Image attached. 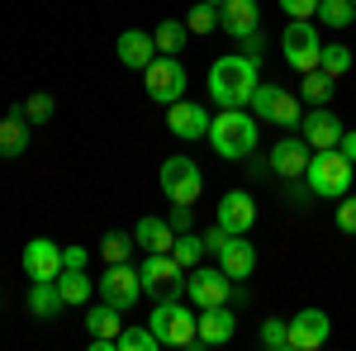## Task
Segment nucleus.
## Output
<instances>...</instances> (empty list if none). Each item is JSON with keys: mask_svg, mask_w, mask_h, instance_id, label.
<instances>
[{"mask_svg": "<svg viewBox=\"0 0 356 351\" xmlns=\"http://www.w3.org/2000/svg\"><path fill=\"white\" fill-rule=\"evenodd\" d=\"M261 81V62L247 53H223L209 67V100L219 109H247L252 90Z\"/></svg>", "mask_w": 356, "mask_h": 351, "instance_id": "obj_1", "label": "nucleus"}, {"mask_svg": "<svg viewBox=\"0 0 356 351\" xmlns=\"http://www.w3.org/2000/svg\"><path fill=\"white\" fill-rule=\"evenodd\" d=\"M257 138H261V124L252 109H219L209 124V147L223 162H247L257 152Z\"/></svg>", "mask_w": 356, "mask_h": 351, "instance_id": "obj_2", "label": "nucleus"}, {"mask_svg": "<svg viewBox=\"0 0 356 351\" xmlns=\"http://www.w3.org/2000/svg\"><path fill=\"white\" fill-rule=\"evenodd\" d=\"M147 327L157 332V342L171 351H191L200 347V309L186 304V299H157Z\"/></svg>", "mask_w": 356, "mask_h": 351, "instance_id": "obj_3", "label": "nucleus"}, {"mask_svg": "<svg viewBox=\"0 0 356 351\" xmlns=\"http://www.w3.org/2000/svg\"><path fill=\"white\" fill-rule=\"evenodd\" d=\"M352 171L356 166L337 152V147H323V152H314L309 166H304V181L309 190L318 195V199H342L347 190H352Z\"/></svg>", "mask_w": 356, "mask_h": 351, "instance_id": "obj_4", "label": "nucleus"}, {"mask_svg": "<svg viewBox=\"0 0 356 351\" xmlns=\"http://www.w3.org/2000/svg\"><path fill=\"white\" fill-rule=\"evenodd\" d=\"M186 299L195 309H214V304H238V280L214 261V266H200L186 270Z\"/></svg>", "mask_w": 356, "mask_h": 351, "instance_id": "obj_5", "label": "nucleus"}, {"mask_svg": "<svg viewBox=\"0 0 356 351\" xmlns=\"http://www.w3.org/2000/svg\"><path fill=\"white\" fill-rule=\"evenodd\" d=\"M143 275V295L152 299H186V266L171 252H147V261L138 266Z\"/></svg>", "mask_w": 356, "mask_h": 351, "instance_id": "obj_6", "label": "nucleus"}, {"mask_svg": "<svg viewBox=\"0 0 356 351\" xmlns=\"http://www.w3.org/2000/svg\"><path fill=\"white\" fill-rule=\"evenodd\" d=\"M186 67H181V57H166L157 53L152 57V67L143 72V90H147V100L152 105H176L181 95H186Z\"/></svg>", "mask_w": 356, "mask_h": 351, "instance_id": "obj_7", "label": "nucleus"}, {"mask_svg": "<svg viewBox=\"0 0 356 351\" xmlns=\"http://www.w3.org/2000/svg\"><path fill=\"white\" fill-rule=\"evenodd\" d=\"M157 186L171 204H195L204 195V171L191 162V157H166L162 171H157Z\"/></svg>", "mask_w": 356, "mask_h": 351, "instance_id": "obj_8", "label": "nucleus"}, {"mask_svg": "<svg viewBox=\"0 0 356 351\" xmlns=\"http://www.w3.org/2000/svg\"><path fill=\"white\" fill-rule=\"evenodd\" d=\"M318 28L314 19H290L285 33H280V57H285V67H295V72H314L318 67Z\"/></svg>", "mask_w": 356, "mask_h": 351, "instance_id": "obj_9", "label": "nucleus"}, {"mask_svg": "<svg viewBox=\"0 0 356 351\" xmlns=\"http://www.w3.org/2000/svg\"><path fill=\"white\" fill-rule=\"evenodd\" d=\"M95 295L129 313V309L138 304V295H143V275H138L134 261H114V266H105V275L95 280Z\"/></svg>", "mask_w": 356, "mask_h": 351, "instance_id": "obj_10", "label": "nucleus"}, {"mask_svg": "<svg viewBox=\"0 0 356 351\" xmlns=\"http://www.w3.org/2000/svg\"><path fill=\"white\" fill-rule=\"evenodd\" d=\"M209 124H214V114L204 105H195V100H176V105H166V129L181 138V142H195V138H209Z\"/></svg>", "mask_w": 356, "mask_h": 351, "instance_id": "obj_11", "label": "nucleus"}, {"mask_svg": "<svg viewBox=\"0 0 356 351\" xmlns=\"http://www.w3.org/2000/svg\"><path fill=\"white\" fill-rule=\"evenodd\" d=\"M285 323H290V351H318L332 332V318L323 309H300V313L285 318Z\"/></svg>", "mask_w": 356, "mask_h": 351, "instance_id": "obj_12", "label": "nucleus"}, {"mask_svg": "<svg viewBox=\"0 0 356 351\" xmlns=\"http://www.w3.org/2000/svg\"><path fill=\"white\" fill-rule=\"evenodd\" d=\"M19 266H24L29 280H57L62 275V247L53 238H29L24 252H19Z\"/></svg>", "mask_w": 356, "mask_h": 351, "instance_id": "obj_13", "label": "nucleus"}, {"mask_svg": "<svg viewBox=\"0 0 356 351\" xmlns=\"http://www.w3.org/2000/svg\"><path fill=\"white\" fill-rule=\"evenodd\" d=\"M309 157H314V147L304 142V133H285V138L271 147V157H266V162H271L275 181H295V176H304Z\"/></svg>", "mask_w": 356, "mask_h": 351, "instance_id": "obj_14", "label": "nucleus"}, {"mask_svg": "<svg viewBox=\"0 0 356 351\" xmlns=\"http://www.w3.org/2000/svg\"><path fill=\"white\" fill-rule=\"evenodd\" d=\"M214 223H219L223 233H252V223H257V199H252L247 190H228L219 204H214Z\"/></svg>", "mask_w": 356, "mask_h": 351, "instance_id": "obj_15", "label": "nucleus"}, {"mask_svg": "<svg viewBox=\"0 0 356 351\" xmlns=\"http://www.w3.org/2000/svg\"><path fill=\"white\" fill-rule=\"evenodd\" d=\"M342 129H347V124H342V119H337L328 105H314V109H309V114L300 119V133H304V142H309L314 152H323V147H337Z\"/></svg>", "mask_w": 356, "mask_h": 351, "instance_id": "obj_16", "label": "nucleus"}, {"mask_svg": "<svg viewBox=\"0 0 356 351\" xmlns=\"http://www.w3.org/2000/svg\"><path fill=\"white\" fill-rule=\"evenodd\" d=\"M238 332V304L200 309V347H228Z\"/></svg>", "mask_w": 356, "mask_h": 351, "instance_id": "obj_17", "label": "nucleus"}, {"mask_svg": "<svg viewBox=\"0 0 356 351\" xmlns=\"http://www.w3.org/2000/svg\"><path fill=\"white\" fill-rule=\"evenodd\" d=\"M114 53H119V67H129V72H147L152 57H157V43H152L147 28H124V33L114 38Z\"/></svg>", "mask_w": 356, "mask_h": 351, "instance_id": "obj_18", "label": "nucleus"}, {"mask_svg": "<svg viewBox=\"0 0 356 351\" xmlns=\"http://www.w3.org/2000/svg\"><path fill=\"white\" fill-rule=\"evenodd\" d=\"M214 261H219L233 280H252V270H257V247L247 243V233H228L223 247L214 252Z\"/></svg>", "mask_w": 356, "mask_h": 351, "instance_id": "obj_19", "label": "nucleus"}, {"mask_svg": "<svg viewBox=\"0 0 356 351\" xmlns=\"http://www.w3.org/2000/svg\"><path fill=\"white\" fill-rule=\"evenodd\" d=\"M219 28H223V33H233V38L257 33V28H261V10H257V0H223V5H219Z\"/></svg>", "mask_w": 356, "mask_h": 351, "instance_id": "obj_20", "label": "nucleus"}, {"mask_svg": "<svg viewBox=\"0 0 356 351\" xmlns=\"http://www.w3.org/2000/svg\"><path fill=\"white\" fill-rule=\"evenodd\" d=\"M24 309L38 318V323H48V318H57V313L67 309V299H62V290H57V280H29Z\"/></svg>", "mask_w": 356, "mask_h": 351, "instance_id": "obj_21", "label": "nucleus"}, {"mask_svg": "<svg viewBox=\"0 0 356 351\" xmlns=\"http://www.w3.org/2000/svg\"><path fill=\"white\" fill-rule=\"evenodd\" d=\"M29 133H33V124H29L24 114H19V105H15L5 119H0V157H5V162L24 157L29 152Z\"/></svg>", "mask_w": 356, "mask_h": 351, "instance_id": "obj_22", "label": "nucleus"}, {"mask_svg": "<svg viewBox=\"0 0 356 351\" xmlns=\"http://www.w3.org/2000/svg\"><path fill=\"white\" fill-rule=\"evenodd\" d=\"M86 332L95 337V342H110L114 347V337L124 332V309H114V304H86Z\"/></svg>", "mask_w": 356, "mask_h": 351, "instance_id": "obj_23", "label": "nucleus"}, {"mask_svg": "<svg viewBox=\"0 0 356 351\" xmlns=\"http://www.w3.org/2000/svg\"><path fill=\"white\" fill-rule=\"evenodd\" d=\"M134 243L143 247V252H171V243H176V228L166 223V218L157 214H143L134 223Z\"/></svg>", "mask_w": 356, "mask_h": 351, "instance_id": "obj_24", "label": "nucleus"}, {"mask_svg": "<svg viewBox=\"0 0 356 351\" xmlns=\"http://www.w3.org/2000/svg\"><path fill=\"white\" fill-rule=\"evenodd\" d=\"M186 38H191V24H186V19H162V24L152 28V43H157V53H166V57L186 53Z\"/></svg>", "mask_w": 356, "mask_h": 351, "instance_id": "obj_25", "label": "nucleus"}, {"mask_svg": "<svg viewBox=\"0 0 356 351\" xmlns=\"http://www.w3.org/2000/svg\"><path fill=\"white\" fill-rule=\"evenodd\" d=\"M57 290L67 299V309H86V304H90V275H86V266L62 270V275H57Z\"/></svg>", "mask_w": 356, "mask_h": 351, "instance_id": "obj_26", "label": "nucleus"}, {"mask_svg": "<svg viewBox=\"0 0 356 351\" xmlns=\"http://www.w3.org/2000/svg\"><path fill=\"white\" fill-rule=\"evenodd\" d=\"M332 76L323 72V67H314V72H300V95L309 100V105H328L332 100Z\"/></svg>", "mask_w": 356, "mask_h": 351, "instance_id": "obj_27", "label": "nucleus"}, {"mask_svg": "<svg viewBox=\"0 0 356 351\" xmlns=\"http://www.w3.org/2000/svg\"><path fill=\"white\" fill-rule=\"evenodd\" d=\"M318 67L328 72L332 81H342V76L352 72V48H347V43H323V48H318Z\"/></svg>", "mask_w": 356, "mask_h": 351, "instance_id": "obj_28", "label": "nucleus"}, {"mask_svg": "<svg viewBox=\"0 0 356 351\" xmlns=\"http://www.w3.org/2000/svg\"><path fill=\"white\" fill-rule=\"evenodd\" d=\"M134 233H124V228H110L105 238H100V256H105V266H114V261H129L134 256Z\"/></svg>", "mask_w": 356, "mask_h": 351, "instance_id": "obj_29", "label": "nucleus"}, {"mask_svg": "<svg viewBox=\"0 0 356 351\" xmlns=\"http://www.w3.org/2000/svg\"><path fill=\"white\" fill-rule=\"evenodd\" d=\"M204 252H209V247H204V238H200V233H176V243H171V256H176L186 270L200 266V261H204Z\"/></svg>", "mask_w": 356, "mask_h": 351, "instance_id": "obj_30", "label": "nucleus"}, {"mask_svg": "<svg viewBox=\"0 0 356 351\" xmlns=\"http://www.w3.org/2000/svg\"><path fill=\"white\" fill-rule=\"evenodd\" d=\"M114 351H162V342H157V332H152V327L124 323V332L114 337Z\"/></svg>", "mask_w": 356, "mask_h": 351, "instance_id": "obj_31", "label": "nucleus"}, {"mask_svg": "<svg viewBox=\"0 0 356 351\" xmlns=\"http://www.w3.org/2000/svg\"><path fill=\"white\" fill-rule=\"evenodd\" d=\"M318 24H323V28L356 24V5H352V0H318Z\"/></svg>", "mask_w": 356, "mask_h": 351, "instance_id": "obj_32", "label": "nucleus"}, {"mask_svg": "<svg viewBox=\"0 0 356 351\" xmlns=\"http://www.w3.org/2000/svg\"><path fill=\"white\" fill-rule=\"evenodd\" d=\"M300 119H304L300 100H295L290 90H280V95H275V105H271V124H275V129H300Z\"/></svg>", "mask_w": 356, "mask_h": 351, "instance_id": "obj_33", "label": "nucleus"}, {"mask_svg": "<svg viewBox=\"0 0 356 351\" xmlns=\"http://www.w3.org/2000/svg\"><path fill=\"white\" fill-rule=\"evenodd\" d=\"M53 109H57V105H53V95H48V90H33L29 100H19V114H24L33 129H43V124L53 119Z\"/></svg>", "mask_w": 356, "mask_h": 351, "instance_id": "obj_34", "label": "nucleus"}, {"mask_svg": "<svg viewBox=\"0 0 356 351\" xmlns=\"http://www.w3.org/2000/svg\"><path fill=\"white\" fill-rule=\"evenodd\" d=\"M275 95H280V85H271V81H257L252 100H247V109L257 114V124H271V105H275Z\"/></svg>", "mask_w": 356, "mask_h": 351, "instance_id": "obj_35", "label": "nucleus"}, {"mask_svg": "<svg viewBox=\"0 0 356 351\" xmlns=\"http://www.w3.org/2000/svg\"><path fill=\"white\" fill-rule=\"evenodd\" d=\"M257 337H261L266 351H290V323H280V318H266Z\"/></svg>", "mask_w": 356, "mask_h": 351, "instance_id": "obj_36", "label": "nucleus"}, {"mask_svg": "<svg viewBox=\"0 0 356 351\" xmlns=\"http://www.w3.org/2000/svg\"><path fill=\"white\" fill-rule=\"evenodd\" d=\"M186 24H191V33H200V38H204V33H214V28H219V5L195 0V10H191V19H186Z\"/></svg>", "mask_w": 356, "mask_h": 351, "instance_id": "obj_37", "label": "nucleus"}, {"mask_svg": "<svg viewBox=\"0 0 356 351\" xmlns=\"http://www.w3.org/2000/svg\"><path fill=\"white\" fill-rule=\"evenodd\" d=\"M280 186H285V204H290V209H309V204L318 199V195L309 190V181H304V176H295V181H280Z\"/></svg>", "mask_w": 356, "mask_h": 351, "instance_id": "obj_38", "label": "nucleus"}, {"mask_svg": "<svg viewBox=\"0 0 356 351\" xmlns=\"http://www.w3.org/2000/svg\"><path fill=\"white\" fill-rule=\"evenodd\" d=\"M337 228H342L347 238H356V195H352V190L337 199Z\"/></svg>", "mask_w": 356, "mask_h": 351, "instance_id": "obj_39", "label": "nucleus"}, {"mask_svg": "<svg viewBox=\"0 0 356 351\" xmlns=\"http://www.w3.org/2000/svg\"><path fill=\"white\" fill-rule=\"evenodd\" d=\"M280 10H285L290 19H314V15H318V0H280Z\"/></svg>", "mask_w": 356, "mask_h": 351, "instance_id": "obj_40", "label": "nucleus"}, {"mask_svg": "<svg viewBox=\"0 0 356 351\" xmlns=\"http://www.w3.org/2000/svg\"><path fill=\"white\" fill-rule=\"evenodd\" d=\"M166 223H171V228H176V233H191V223H195V204H176V209H171V218H166Z\"/></svg>", "mask_w": 356, "mask_h": 351, "instance_id": "obj_41", "label": "nucleus"}, {"mask_svg": "<svg viewBox=\"0 0 356 351\" xmlns=\"http://www.w3.org/2000/svg\"><path fill=\"white\" fill-rule=\"evenodd\" d=\"M86 266V247H62V270H81Z\"/></svg>", "mask_w": 356, "mask_h": 351, "instance_id": "obj_42", "label": "nucleus"}, {"mask_svg": "<svg viewBox=\"0 0 356 351\" xmlns=\"http://www.w3.org/2000/svg\"><path fill=\"white\" fill-rule=\"evenodd\" d=\"M337 152H342V157L356 166V129H342V138H337Z\"/></svg>", "mask_w": 356, "mask_h": 351, "instance_id": "obj_43", "label": "nucleus"}, {"mask_svg": "<svg viewBox=\"0 0 356 351\" xmlns=\"http://www.w3.org/2000/svg\"><path fill=\"white\" fill-rule=\"evenodd\" d=\"M261 43H266V38H261V28H257V33H247V38H238V48H243L247 57H257V62H261Z\"/></svg>", "mask_w": 356, "mask_h": 351, "instance_id": "obj_44", "label": "nucleus"}, {"mask_svg": "<svg viewBox=\"0 0 356 351\" xmlns=\"http://www.w3.org/2000/svg\"><path fill=\"white\" fill-rule=\"evenodd\" d=\"M204 5H223V0H204Z\"/></svg>", "mask_w": 356, "mask_h": 351, "instance_id": "obj_45", "label": "nucleus"}, {"mask_svg": "<svg viewBox=\"0 0 356 351\" xmlns=\"http://www.w3.org/2000/svg\"><path fill=\"white\" fill-rule=\"evenodd\" d=\"M352 5H356V0H352Z\"/></svg>", "mask_w": 356, "mask_h": 351, "instance_id": "obj_46", "label": "nucleus"}]
</instances>
